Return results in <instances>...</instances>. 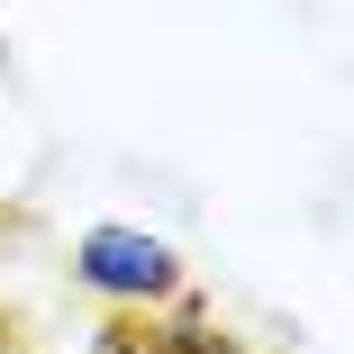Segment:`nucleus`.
<instances>
[{"label": "nucleus", "mask_w": 354, "mask_h": 354, "mask_svg": "<svg viewBox=\"0 0 354 354\" xmlns=\"http://www.w3.org/2000/svg\"><path fill=\"white\" fill-rule=\"evenodd\" d=\"M82 354H146V327H136V318L118 309V318H109V327H100V336H91Z\"/></svg>", "instance_id": "7ed1b4c3"}, {"label": "nucleus", "mask_w": 354, "mask_h": 354, "mask_svg": "<svg viewBox=\"0 0 354 354\" xmlns=\"http://www.w3.org/2000/svg\"><path fill=\"white\" fill-rule=\"evenodd\" d=\"M146 354H227V336H218V309H209L191 281L164 300V309H146Z\"/></svg>", "instance_id": "f03ea898"}, {"label": "nucleus", "mask_w": 354, "mask_h": 354, "mask_svg": "<svg viewBox=\"0 0 354 354\" xmlns=\"http://www.w3.org/2000/svg\"><path fill=\"white\" fill-rule=\"evenodd\" d=\"M0 73H10V46H0Z\"/></svg>", "instance_id": "20e7f679"}, {"label": "nucleus", "mask_w": 354, "mask_h": 354, "mask_svg": "<svg viewBox=\"0 0 354 354\" xmlns=\"http://www.w3.org/2000/svg\"><path fill=\"white\" fill-rule=\"evenodd\" d=\"M73 281L109 309H164L182 291V254L155 236V227H127V218H100L73 236Z\"/></svg>", "instance_id": "f257e3e1"}]
</instances>
